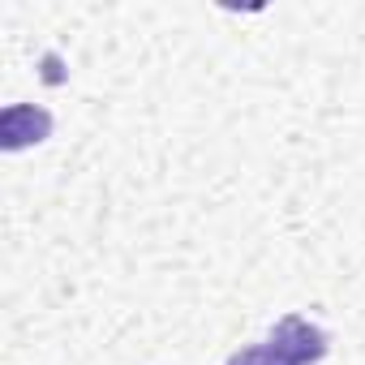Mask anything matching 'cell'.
Segmentation results:
<instances>
[{
  "mask_svg": "<svg viewBox=\"0 0 365 365\" xmlns=\"http://www.w3.org/2000/svg\"><path fill=\"white\" fill-rule=\"evenodd\" d=\"M228 365H288V361H279V356L271 352V344H254V348L232 352V356H228Z\"/></svg>",
  "mask_w": 365,
  "mask_h": 365,
  "instance_id": "obj_3",
  "label": "cell"
},
{
  "mask_svg": "<svg viewBox=\"0 0 365 365\" xmlns=\"http://www.w3.org/2000/svg\"><path fill=\"white\" fill-rule=\"evenodd\" d=\"M48 133H52V112L39 103H9L0 112V146L5 150L39 146V142H48Z\"/></svg>",
  "mask_w": 365,
  "mask_h": 365,
  "instance_id": "obj_2",
  "label": "cell"
},
{
  "mask_svg": "<svg viewBox=\"0 0 365 365\" xmlns=\"http://www.w3.org/2000/svg\"><path fill=\"white\" fill-rule=\"evenodd\" d=\"M271 352L288 365H318L327 356V331L314 327L309 318L301 314H284L275 327H271Z\"/></svg>",
  "mask_w": 365,
  "mask_h": 365,
  "instance_id": "obj_1",
  "label": "cell"
}]
</instances>
